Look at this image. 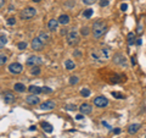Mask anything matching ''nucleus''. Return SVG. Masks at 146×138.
Wrapping results in <instances>:
<instances>
[{"label":"nucleus","mask_w":146,"mask_h":138,"mask_svg":"<svg viewBox=\"0 0 146 138\" xmlns=\"http://www.w3.org/2000/svg\"><path fill=\"white\" fill-rule=\"evenodd\" d=\"M106 31H107L106 22H104L102 20H99V21L94 22V25H93V36H94L95 39H99L100 37H102Z\"/></svg>","instance_id":"f257e3e1"},{"label":"nucleus","mask_w":146,"mask_h":138,"mask_svg":"<svg viewBox=\"0 0 146 138\" xmlns=\"http://www.w3.org/2000/svg\"><path fill=\"white\" fill-rule=\"evenodd\" d=\"M67 43L71 47H74V45H77L79 43V34L78 32H77V29L76 28H71L69 31H68V33H67Z\"/></svg>","instance_id":"f03ea898"},{"label":"nucleus","mask_w":146,"mask_h":138,"mask_svg":"<svg viewBox=\"0 0 146 138\" xmlns=\"http://www.w3.org/2000/svg\"><path fill=\"white\" fill-rule=\"evenodd\" d=\"M37 15V10L34 7H27L21 12V17L23 20H31L32 17H34Z\"/></svg>","instance_id":"7ed1b4c3"},{"label":"nucleus","mask_w":146,"mask_h":138,"mask_svg":"<svg viewBox=\"0 0 146 138\" xmlns=\"http://www.w3.org/2000/svg\"><path fill=\"white\" fill-rule=\"evenodd\" d=\"M113 62L119 65V66H123V67H127V65H128L125 56L122 55V54H114V56H113Z\"/></svg>","instance_id":"20e7f679"},{"label":"nucleus","mask_w":146,"mask_h":138,"mask_svg":"<svg viewBox=\"0 0 146 138\" xmlns=\"http://www.w3.org/2000/svg\"><path fill=\"white\" fill-rule=\"evenodd\" d=\"M23 70V66L21 64H18V62H12L9 65V71L13 73V75H18V73H21Z\"/></svg>","instance_id":"39448f33"},{"label":"nucleus","mask_w":146,"mask_h":138,"mask_svg":"<svg viewBox=\"0 0 146 138\" xmlns=\"http://www.w3.org/2000/svg\"><path fill=\"white\" fill-rule=\"evenodd\" d=\"M99 55H100V60H108L110 56H111V50L106 48V47H102L101 49L99 50Z\"/></svg>","instance_id":"423d86ee"},{"label":"nucleus","mask_w":146,"mask_h":138,"mask_svg":"<svg viewBox=\"0 0 146 138\" xmlns=\"http://www.w3.org/2000/svg\"><path fill=\"white\" fill-rule=\"evenodd\" d=\"M43 64V60L38 57V56H31L29 59H27V65L28 66H38V65H41Z\"/></svg>","instance_id":"0eeeda50"},{"label":"nucleus","mask_w":146,"mask_h":138,"mask_svg":"<svg viewBox=\"0 0 146 138\" xmlns=\"http://www.w3.org/2000/svg\"><path fill=\"white\" fill-rule=\"evenodd\" d=\"M44 44L45 43H43L41 42V39L38 37V38H34L33 40H32V48H33L34 50H37V51H40V50L44 48Z\"/></svg>","instance_id":"6e6552de"},{"label":"nucleus","mask_w":146,"mask_h":138,"mask_svg":"<svg viewBox=\"0 0 146 138\" xmlns=\"http://www.w3.org/2000/svg\"><path fill=\"white\" fill-rule=\"evenodd\" d=\"M94 104L96 106H99V108H105V106L108 105V100L105 97H97V98L94 99Z\"/></svg>","instance_id":"1a4fd4ad"},{"label":"nucleus","mask_w":146,"mask_h":138,"mask_svg":"<svg viewBox=\"0 0 146 138\" xmlns=\"http://www.w3.org/2000/svg\"><path fill=\"white\" fill-rule=\"evenodd\" d=\"M3 100L5 104H12L15 101V95L11 92H5V93H3Z\"/></svg>","instance_id":"9d476101"},{"label":"nucleus","mask_w":146,"mask_h":138,"mask_svg":"<svg viewBox=\"0 0 146 138\" xmlns=\"http://www.w3.org/2000/svg\"><path fill=\"white\" fill-rule=\"evenodd\" d=\"M39 97L37 95V94H32V95H28L27 98H26V101H27V104L29 105H37L39 104Z\"/></svg>","instance_id":"9b49d317"},{"label":"nucleus","mask_w":146,"mask_h":138,"mask_svg":"<svg viewBox=\"0 0 146 138\" xmlns=\"http://www.w3.org/2000/svg\"><path fill=\"white\" fill-rule=\"evenodd\" d=\"M54 108H55V103L52 100H46V101H44L43 104L40 105L41 110H52Z\"/></svg>","instance_id":"f8f14e48"},{"label":"nucleus","mask_w":146,"mask_h":138,"mask_svg":"<svg viewBox=\"0 0 146 138\" xmlns=\"http://www.w3.org/2000/svg\"><path fill=\"white\" fill-rule=\"evenodd\" d=\"M79 110H80V112H82V114H84V115H88V114H90V112H91L93 108H91V105L84 103V104H82L80 106H79Z\"/></svg>","instance_id":"ddd939ff"},{"label":"nucleus","mask_w":146,"mask_h":138,"mask_svg":"<svg viewBox=\"0 0 146 138\" xmlns=\"http://www.w3.org/2000/svg\"><path fill=\"white\" fill-rule=\"evenodd\" d=\"M59 20H50L49 21V23H48V27H49V29H50L51 32H54V31H56L57 29V26H59Z\"/></svg>","instance_id":"4468645a"},{"label":"nucleus","mask_w":146,"mask_h":138,"mask_svg":"<svg viewBox=\"0 0 146 138\" xmlns=\"http://www.w3.org/2000/svg\"><path fill=\"white\" fill-rule=\"evenodd\" d=\"M39 38L41 39V42L43 43H49L50 42V39H51V37H50V34L48 33V32H40L39 33Z\"/></svg>","instance_id":"2eb2a0df"},{"label":"nucleus","mask_w":146,"mask_h":138,"mask_svg":"<svg viewBox=\"0 0 146 138\" xmlns=\"http://www.w3.org/2000/svg\"><path fill=\"white\" fill-rule=\"evenodd\" d=\"M140 123H132L129 126V128H128V132L130 133V134H134V133H136L139 130H140Z\"/></svg>","instance_id":"dca6fc26"},{"label":"nucleus","mask_w":146,"mask_h":138,"mask_svg":"<svg viewBox=\"0 0 146 138\" xmlns=\"http://www.w3.org/2000/svg\"><path fill=\"white\" fill-rule=\"evenodd\" d=\"M69 21H71V18H69V16H68V15H61V16L59 17V22L61 23L62 26H66V25H68V23H69Z\"/></svg>","instance_id":"f3484780"},{"label":"nucleus","mask_w":146,"mask_h":138,"mask_svg":"<svg viewBox=\"0 0 146 138\" xmlns=\"http://www.w3.org/2000/svg\"><path fill=\"white\" fill-rule=\"evenodd\" d=\"M28 90L31 92L32 94H38L39 93H43V88H40V87H37V86H31L28 88Z\"/></svg>","instance_id":"a211bd4d"},{"label":"nucleus","mask_w":146,"mask_h":138,"mask_svg":"<svg viewBox=\"0 0 146 138\" xmlns=\"http://www.w3.org/2000/svg\"><path fill=\"white\" fill-rule=\"evenodd\" d=\"M13 88H15V90L18 92V93H23V92L26 90V86H24L23 83H16Z\"/></svg>","instance_id":"6ab92c4d"},{"label":"nucleus","mask_w":146,"mask_h":138,"mask_svg":"<svg viewBox=\"0 0 146 138\" xmlns=\"http://www.w3.org/2000/svg\"><path fill=\"white\" fill-rule=\"evenodd\" d=\"M41 126H43V130H44L45 132H48V133H51L52 132V126H51L50 123H48V122H43L41 123Z\"/></svg>","instance_id":"aec40b11"},{"label":"nucleus","mask_w":146,"mask_h":138,"mask_svg":"<svg viewBox=\"0 0 146 138\" xmlns=\"http://www.w3.org/2000/svg\"><path fill=\"white\" fill-rule=\"evenodd\" d=\"M65 67H66L67 70L71 71V70H73V68L76 67V64H74L72 60H66V61H65Z\"/></svg>","instance_id":"412c9836"},{"label":"nucleus","mask_w":146,"mask_h":138,"mask_svg":"<svg viewBox=\"0 0 146 138\" xmlns=\"http://www.w3.org/2000/svg\"><path fill=\"white\" fill-rule=\"evenodd\" d=\"M91 59L94 61H101L100 60V55H99V51L97 50H91Z\"/></svg>","instance_id":"4be33fe9"},{"label":"nucleus","mask_w":146,"mask_h":138,"mask_svg":"<svg viewBox=\"0 0 146 138\" xmlns=\"http://www.w3.org/2000/svg\"><path fill=\"white\" fill-rule=\"evenodd\" d=\"M93 14H94L93 9H86V10L83 12V17H84V18H90V17L93 16Z\"/></svg>","instance_id":"5701e85b"},{"label":"nucleus","mask_w":146,"mask_h":138,"mask_svg":"<svg viewBox=\"0 0 146 138\" xmlns=\"http://www.w3.org/2000/svg\"><path fill=\"white\" fill-rule=\"evenodd\" d=\"M134 42H135V34L133 32H130V33H128V44L133 45Z\"/></svg>","instance_id":"b1692460"},{"label":"nucleus","mask_w":146,"mask_h":138,"mask_svg":"<svg viewBox=\"0 0 146 138\" xmlns=\"http://www.w3.org/2000/svg\"><path fill=\"white\" fill-rule=\"evenodd\" d=\"M6 43H7V38H6V36L1 34V37H0V47L4 48V47L6 45Z\"/></svg>","instance_id":"393cba45"},{"label":"nucleus","mask_w":146,"mask_h":138,"mask_svg":"<svg viewBox=\"0 0 146 138\" xmlns=\"http://www.w3.org/2000/svg\"><path fill=\"white\" fill-rule=\"evenodd\" d=\"M80 94H82L84 98H88V97L90 95V90L88 88H83L82 90H80Z\"/></svg>","instance_id":"a878e982"},{"label":"nucleus","mask_w":146,"mask_h":138,"mask_svg":"<svg viewBox=\"0 0 146 138\" xmlns=\"http://www.w3.org/2000/svg\"><path fill=\"white\" fill-rule=\"evenodd\" d=\"M79 82V78L77 76H71L69 77V84H77Z\"/></svg>","instance_id":"bb28decb"},{"label":"nucleus","mask_w":146,"mask_h":138,"mask_svg":"<svg viewBox=\"0 0 146 138\" xmlns=\"http://www.w3.org/2000/svg\"><path fill=\"white\" fill-rule=\"evenodd\" d=\"M31 72H32V75H40V68L38 66H33L32 67V70H31Z\"/></svg>","instance_id":"cd10ccee"},{"label":"nucleus","mask_w":146,"mask_h":138,"mask_svg":"<svg viewBox=\"0 0 146 138\" xmlns=\"http://www.w3.org/2000/svg\"><path fill=\"white\" fill-rule=\"evenodd\" d=\"M17 47H18L20 50H24L27 48V43H26V42H20V43L17 44Z\"/></svg>","instance_id":"c85d7f7f"},{"label":"nucleus","mask_w":146,"mask_h":138,"mask_svg":"<svg viewBox=\"0 0 146 138\" xmlns=\"http://www.w3.org/2000/svg\"><path fill=\"white\" fill-rule=\"evenodd\" d=\"M0 57H1V60H0V64H1V66H4V65L6 64V61H7V56L4 55V54H1V56H0Z\"/></svg>","instance_id":"c756f323"},{"label":"nucleus","mask_w":146,"mask_h":138,"mask_svg":"<svg viewBox=\"0 0 146 138\" xmlns=\"http://www.w3.org/2000/svg\"><path fill=\"white\" fill-rule=\"evenodd\" d=\"M89 32H90V31H89V28H88V27H83V28H82V31H80V33L83 34V36H88Z\"/></svg>","instance_id":"7c9ffc66"},{"label":"nucleus","mask_w":146,"mask_h":138,"mask_svg":"<svg viewBox=\"0 0 146 138\" xmlns=\"http://www.w3.org/2000/svg\"><path fill=\"white\" fill-rule=\"evenodd\" d=\"M99 4H100L101 7H105V6H107L108 4H110V1H108V0H100V3H99Z\"/></svg>","instance_id":"2f4dec72"},{"label":"nucleus","mask_w":146,"mask_h":138,"mask_svg":"<svg viewBox=\"0 0 146 138\" xmlns=\"http://www.w3.org/2000/svg\"><path fill=\"white\" fill-rule=\"evenodd\" d=\"M16 23V20H15V17H10L9 20H7V25H10V26H13Z\"/></svg>","instance_id":"473e14b6"},{"label":"nucleus","mask_w":146,"mask_h":138,"mask_svg":"<svg viewBox=\"0 0 146 138\" xmlns=\"http://www.w3.org/2000/svg\"><path fill=\"white\" fill-rule=\"evenodd\" d=\"M66 109H67V110H69V111H74V110H76V109H77V106H76V105H74V104H69V105H67V106H66Z\"/></svg>","instance_id":"72a5a7b5"},{"label":"nucleus","mask_w":146,"mask_h":138,"mask_svg":"<svg viewBox=\"0 0 146 138\" xmlns=\"http://www.w3.org/2000/svg\"><path fill=\"white\" fill-rule=\"evenodd\" d=\"M112 95L113 97H116L117 99H123V95L121 93H117V92H112Z\"/></svg>","instance_id":"f704fd0d"},{"label":"nucleus","mask_w":146,"mask_h":138,"mask_svg":"<svg viewBox=\"0 0 146 138\" xmlns=\"http://www.w3.org/2000/svg\"><path fill=\"white\" fill-rule=\"evenodd\" d=\"M51 92H52V90H51L50 88H49V87H43V93H51Z\"/></svg>","instance_id":"c9c22d12"},{"label":"nucleus","mask_w":146,"mask_h":138,"mask_svg":"<svg viewBox=\"0 0 146 138\" xmlns=\"http://www.w3.org/2000/svg\"><path fill=\"white\" fill-rule=\"evenodd\" d=\"M83 3L86 4V5H91V4H94V3H95V0H83Z\"/></svg>","instance_id":"e433bc0d"},{"label":"nucleus","mask_w":146,"mask_h":138,"mask_svg":"<svg viewBox=\"0 0 146 138\" xmlns=\"http://www.w3.org/2000/svg\"><path fill=\"white\" fill-rule=\"evenodd\" d=\"M127 9H128V5H127V4H122V5H121V10H122V11H127Z\"/></svg>","instance_id":"4c0bfd02"},{"label":"nucleus","mask_w":146,"mask_h":138,"mask_svg":"<svg viewBox=\"0 0 146 138\" xmlns=\"http://www.w3.org/2000/svg\"><path fill=\"white\" fill-rule=\"evenodd\" d=\"M102 125H104V126H106L107 128H108V130H112V127L110 126V125H108V123H107L106 121H102Z\"/></svg>","instance_id":"58836bf2"},{"label":"nucleus","mask_w":146,"mask_h":138,"mask_svg":"<svg viewBox=\"0 0 146 138\" xmlns=\"http://www.w3.org/2000/svg\"><path fill=\"white\" fill-rule=\"evenodd\" d=\"M83 116H84V114H78V115L76 116V119H77V120H82Z\"/></svg>","instance_id":"ea45409f"},{"label":"nucleus","mask_w":146,"mask_h":138,"mask_svg":"<svg viewBox=\"0 0 146 138\" xmlns=\"http://www.w3.org/2000/svg\"><path fill=\"white\" fill-rule=\"evenodd\" d=\"M67 33H68V31H67V29H66V28H63V29H62V31H61V34H62V36H65V34L67 36Z\"/></svg>","instance_id":"a19ab883"},{"label":"nucleus","mask_w":146,"mask_h":138,"mask_svg":"<svg viewBox=\"0 0 146 138\" xmlns=\"http://www.w3.org/2000/svg\"><path fill=\"white\" fill-rule=\"evenodd\" d=\"M119 132H121V128H114V130H113V133H114V134H118Z\"/></svg>","instance_id":"79ce46f5"},{"label":"nucleus","mask_w":146,"mask_h":138,"mask_svg":"<svg viewBox=\"0 0 146 138\" xmlns=\"http://www.w3.org/2000/svg\"><path fill=\"white\" fill-rule=\"evenodd\" d=\"M136 32H138V33H141V32H142V28H141V26H139V27H138Z\"/></svg>","instance_id":"37998d69"},{"label":"nucleus","mask_w":146,"mask_h":138,"mask_svg":"<svg viewBox=\"0 0 146 138\" xmlns=\"http://www.w3.org/2000/svg\"><path fill=\"white\" fill-rule=\"evenodd\" d=\"M136 44L141 45V44H142V40H141V39H138V40H136Z\"/></svg>","instance_id":"c03bdc74"},{"label":"nucleus","mask_w":146,"mask_h":138,"mask_svg":"<svg viewBox=\"0 0 146 138\" xmlns=\"http://www.w3.org/2000/svg\"><path fill=\"white\" fill-rule=\"evenodd\" d=\"M35 128H37L35 126H31L29 127V131H35Z\"/></svg>","instance_id":"a18cd8bd"},{"label":"nucleus","mask_w":146,"mask_h":138,"mask_svg":"<svg viewBox=\"0 0 146 138\" xmlns=\"http://www.w3.org/2000/svg\"><path fill=\"white\" fill-rule=\"evenodd\" d=\"M74 55H76V56H79V55H80V51H78V50H77V51L74 53Z\"/></svg>","instance_id":"49530a36"},{"label":"nucleus","mask_w":146,"mask_h":138,"mask_svg":"<svg viewBox=\"0 0 146 138\" xmlns=\"http://www.w3.org/2000/svg\"><path fill=\"white\" fill-rule=\"evenodd\" d=\"M0 5H1V7L4 6V0H1V1H0Z\"/></svg>","instance_id":"de8ad7c7"},{"label":"nucleus","mask_w":146,"mask_h":138,"mask_svg":"<svg viewBox=\"0 0 146 138\" xmlns=\"http://www.w3.org/2000/svg\"><path fill=\"white\" fill-rule=\"evenodd\" d=\"M32 1H33V3H40L41 0H32Z\"/></svg>","instance_id":"09e8293b"}]
</instances>
